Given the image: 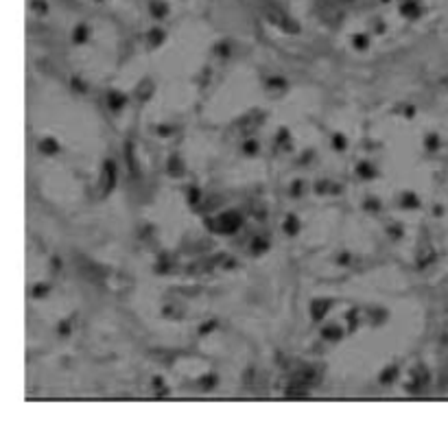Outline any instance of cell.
Returning a JSON list of instances; mask_svg holds the SVG:
<instances>
[{"label": "cell", "mask_w": 448, "mask_h": 426, "mask_svg": "<svg viewBox=\"0 0 448 426\" xmlns=\"http://www.w3.org/2000/svg\"><path fill=\"white\" fill-rule=\"evenodd\" d=\"M123 103H125V96H120V94H112V96H109V105H112L114 109H118Z\"/></svg>", "instance_id": "obj_1"}, {"label": "cell", "mask_w": 448, "mask_h": 426, "mask_svg": "<svg viewBox=\"0 0 448 426\" xmlns=\"http://www.w3.org/2000/svg\"><path fill=\"white\" fill-rule=\"evenodd\" d=\"M42 149H44V151H46V153H53V151H55V149H57V147H55V142L46 140V142H42Z\"/></svg>", "instance_id": "obj_2"}, {"label": "cell", "mask_w": 448, "mask_h": 426, "mask_svg": "<svg viewBox=\"0 0 448 426\" xmlns=\"http://www.w3.org/2000/svg\"><path fill=\"white\" fill-rule=\"evenodd\" d=\"M286 232H289V234H295L297 232V225H295V219H289V223H286Z\"/></svg>", "instance_id": "obj_3"}, {"label": "cell", "mask_w": 448, "mask_h": 426, "mask_svg": "<svg viewBox=\"0 0 448 426\" xmlns=\"http://www.w3.org/2000/svg\"><path fill=\"white\" fill-rule=\"evenodd\" d=\"M149 92H151V84H149V81L145 84V87H142V90H140V87H138V94H140V96H147Z\"/></svg>", "instance_id": "obj_4"}, {"label": "cell", "mask_w": 448, "mask_h": 426, "mask_svg": "<svg viewBox=\"0 0 448 426\" xmlns=\"http://www.w3.org/2000/svg\"><path fill=\"white\" fill-rule=\"evenodd\" d=\"M442 383H448V363H446V367H444V372H442Z\"/></svg>", "instance_id": "obj_5"}, {"label": "cell", "mask_w": 448, "mask_h": 426, "mask_svg": "<svg viewBox=\"0 0 448 426\" xmlns=\"http://www.w3.org/2000/svg\"><path fill=\"white\" fill-rule=\"evenodd\" d=\"M245 149H247V153H254V149H256V145H254V142H247Z\"/></svg>", "instance_id": "obj_6"}, {"label": "cell", "mask_w": 448, "mask_h": 426, "mask_svg": "<svg viewBox=\"0 0 448 426\" xmlns=\"http://www.w3.org/2000/svg\"><path fill=\"white\" fill-rule=\"evenodd\" d=\"M335 145H337V147H339V149H341V147H344V140H341V138H339V136H337V138H335Z\"/></svg>", "instance_id": "obj_7"}]
</instances>
